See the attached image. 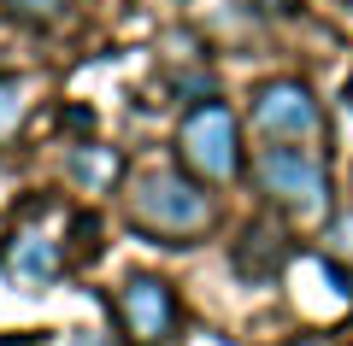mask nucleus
Masks as SVG:
<instances>
[{
  "instance_id": "obj_1",
  "label": "nucleus",
  "mask_w": 353,
  "mask_h": 346,
  "mask_svg": "<svg viewBox=\"0 0 353 346\" xmlns=\"http://www.w3.org/2000/svg\"><path fill=\"white\" fill-rule=\"evenodd\" d=\"M130 223L159 235V247H176L183 235H201L212 223V199L183 171H141L130 182Z\"/></svg>"
},
{
  "instance_id": "obj_2",
  "label": "nucleus",
  "mask_w": 353,
  "mask_h": 346,
  "mask_svg": "<svg viewBox=\"0 0 353 346\" xmlns=\"http://www.w3.org/2000/svg\"><path fill=\"white\" fill-rule=\"evenodd\" d=\"M176 147H183V164H189L194 176H206V182H230V176L241 171L236 111L218 106V100H201V106L183 118V136H176Z\"/></svg>"
},
{
  "instance_id": "obj_3",
  "label": "nucleus",
  "mask_w": 353,
  "mask_h": 346,
  "mask_svg": "<svg viewBox=\"0 0 353 346\" xmlns=\"http://www.w3.org/2000/svg\"><path fill=\"white\" fill-rule=\"evenodd\" d=\"M253 171H259V188L271 199H283L289 211H306V217L330 211V176H324V164H318L312 153L289 147V141H271Z\"/></svg>"
},
{
  "instance_id": "obj_4",
  "label": "nucleus",
  "mask_w": 353,
  "mask_h": 346,
  "mask_svg": "<svg viewBox=\"0 0 353 346\" xmlns=\"http://www.w3.org/2000/svg\"><path fill=\"white\" fill-rule=\"evenodd\" d=\"M253 124H259L265 141H306L318 136V100L306 83H265L259 100H253Z\"/></svg>"
},
{
  "instance_id": "obj_5",
  "label": "nucleus",
  "mask_w": 353,
  "mask_h": 346,
  "mask_svg": "<svg viewBox=\"0 0 353 346\" xmlns=\"http://www.w3.org/2000/svg\"><path fill=\"white\" fill-rule=\"evenodd\" d=\"M118 317H124V329H130L136 346H165L171 340V323H176L171 288L159 276H130L124 294H118Z\"/></svg>"
},
{
  "instance_id": "obj_6",
  "label": "nucleus",
  "mask_w": 353,
  "mask_h": 346,
  "mask_svg": "<svg viewBox=\"0 0 353 346\" xmlns=\"http://www.w3.org/2000/svg\"><path fill=\"white\" fill-rule=\"evenodd\" d=\"M6 276H12L24 294H41V288H53L65 276V247L53 235H36V229H24V235L6 241Z\"/></svg>"
},
{
  "instance_id": "obj_7",
  "label": "nucleus",
  "mask_w": 353,
  "mask_h": 346,
  "mask_svg": "<svg viewBox=\"0 0 353 346\" xmlns=\"http://www.w3.org/2000/svg\"><path fill=\"white\" fill-rule=\"evenodd\" d=\"M283 264H289V235H283L277 223H253L248 235L236 241V270L248 282H271Z\"/></svg>"
},
{
  "instance_id": "obj_8",
  "label": "nucleus",
  "mask_w": 353,
  "mask_h": 346,
  "mask_svg": "<svg viewBox=\"0 0 353 346\" xmlns=\"http://www.w3.org/2000/svg\"><path fill=\"white\" fill-rule=\"evenodd\" d=\"M118 171H124V159H118L112 147H83V153L71 159V176H77V182L88 188V194H101V188H112V182H118Z\"/></svg>"
},
{
  "instance_id": "obj_9",
  "label": "nucleus",
  "mask_w": 353,
  "mask_h": 346,
  "mask_svg": "<svg viewBox=\"0 0 353 346\" xmlns=\"http://www.w3.org/2000/svg\"><path fill=\"white\" fill-rule=\"evenodd\" d=\"M18 124H24V83L18 76H0V147L18 136Z\"/></svg>"
},
{
  "instance_id": "obj_10",
  "label": "nucleus",
  "mask_w": 353,
  "mask_h": 346,
  "mask_svg": "<svg viewBox=\"0 0 353 346\" xmlns=\"http://www.w3.org/2000/svg\"><path fill=\"white\" fill-rule=\"evenodd\" d=\"M324 259H336V264H347L353 259V211H341V217H330L324 223Z\"/></svg>"
},
{
  "instance_id": "obj_11",
  "label": "nucleus",
  "mask_w": 353,
  "mask_h": 346,
  "mask_svg": "<svg viewBox=\"0 0 353 346\" xmlns=\"http://www.w3.org/2000/svg\"><path fill=\"white\" fill-rule=\"evenodd\" d=\"M71 0H12V12L18 18H59Z\"/></svg>"
},
{
  "instance_id": "obj_12",
  "label": "nucleus",
  "mask_w": 353,
  "mask_h": 346,
  "mask_svg": "<svg viewBox=\"0 0 353 346\" xmlns=\"http://www.w3.org/2000/svg\"><path fill=\"white\" fill-rule=\"evenodd\" d=\"M65 124H71V129H94V111H88V106H71V111H65Z\"/></svg>"
},
{
  "instance_id": "obj_13",
  "label": "nucleus",
  "mask_w": 353,
  "mask_h": 346,
  "mask_svg": "<svg viewBox=\"0 0 353 346\" xmlns=\"http://www.w3.org/2000/svg\"><path fill=\"white\" fill-rule=\"evenodd\" d=\"M0 346H41L36 334H0Z\"/></svg>"
},
{
  "instance_id": "obj_14",
  "label": "nucleus",
  "mask_w": 353,
  "mask_h": 346,
  "mask_svg": "<svg viewBox=\"0 0 353 346\" xmlns=\"http://www.w3.org/2000/svg\"><path fill=\"white\" fill-rule=\"evenodd\" d=\"M265 12H294V0H259Z\"/></svg>"
}]
</instances>
